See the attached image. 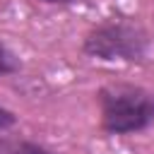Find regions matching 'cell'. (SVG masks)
<instances>
[{
  "label": "cell",
  "instance_id": "obj_1",
  "mask_svg": "<svg viewBox=\"0 0 154 154\" xmlns=\"http://www.w3.org/2000/svg\"><path fill=\"white\" fill-rule=\"evenodd\" d=\"M99 123L106 135L125 137L144 132L154 125V91L130 84L111 82L96 91Z\"/></svg>",
  "mask_w": 154,
  "mask_h": 154
},
{
  "label": "cell",
  "instance_id": "obj_2",
  "mask_svg": "<svg viewBox=\"0 0 154 154\" xmlns=\"http://www.w3.org/2000/svg\"><path fill=\"white\" fill-rule=\"evenodd\" d=\"M149 46V31L132 17H106L82 38V53L101 63H142Z\"/></svg>",
  "mask_w": 154,
  "mask_h": 154
},
{
  "label": "cell",
  "instance_id": "obj_3",
  "mask_svg": "<svg viewBox=\"0 0 154 154\" xmlns=\"http://www.w3.org/2000/svg\"><path fill=\"white\" fill-rule=\"evenodd\" d=\"M0 152L2 154H58V152L48 149L41 142H34V140H2Z\"/></svg>",
  "mask_w": 154,
  "mask_h": 154
},
{
  "label": "cell",
  "instance_id": "obj_4",
  "mask_svg": "<svg viewBox=\"0 0 154 154\" xmlns=\"http://www.w3.org/2000/svg\"><path fill=\"white\" fill-rule=\"evenodd\" d=\"M19 67H22V63H19L17 53L5 41H0V77L14 75V72H19Z\"/></svg>",
  "mask_w": 154,
  "mask_h": 154
},
{
  "label": "cell",
  "instance_id": "obj_5",
  "mask_svg": "<svg viewBox=\"0 0 154 154\" xmlns=\"http://www.w3.org/2000/svg\"><path fill=\"white\" fill-rule=\"evenodd\" d=\"M14 125H17V113L0 103V132H2V130H10V128H14Z\"/></svg>",
  "mask_w": 154,
  "mask_h": 154
},
{
  "label": "cell",
  "instance_id": "obj_6",
  "mask_svg": "<svg viewBox=\"0 0 154 154\" xmlns=\"http://www.w3.org/2000/svg\"><path fill=\"white\" fill-rule=\"evenodd\" d=\"M34 2H43V5H75L82 0H34Z\"/></svg>",
  "mask_w": 154,
  "mask_h": 154
}]
</instances>
